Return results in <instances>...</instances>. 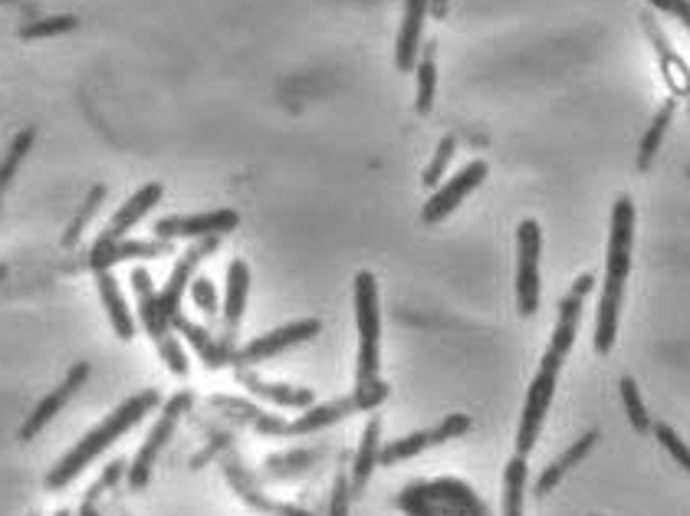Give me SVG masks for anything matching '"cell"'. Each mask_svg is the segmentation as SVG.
Returning <instances> with one entry per match:
<instances>
[{
  "label": "cell",
  "mask_w": 690,
  "mask_h": 516,
  "mask_svg": "<svg viewBox=\"0 0 690 516\" xmlns=\"http://www.w3.org/2000/svg\"><path fill=\"white\" fill-rule=\"evenodd\" d=\"M595 286V276L592 273H582L572 289L559 299V316H556V329H552V339H549V349L543 352V362L529 382V392H526V405H523V418H519V431H516V454H529L543 435V425H546V415H549V405L556 398V385H559V372L576 345V332H579V322H582V306H585V296L589 289Z\"/></svg>",
  "instance_id": "6da1fadb"
},
{
  "label": "cell",
  "mask_w": 690,
  "mask_h": 516,
  "mask_svg": "<svg viewBox=\"0 0 690 516\" xmlns=\"http://www.w3.org/2000/svg\"><path fill=\"white\" fill-rule=\"evenodd\" d=\"M632 251H635V205H632V198L622 195L612 208L609 251H605V286H602V303H599V316H595V352L599 355H609L618 339L625 283L632 273Z\"/></svg>",
  "instance_id": "7a4b0ae2"
},
{
  "label": "cell",
  "mask_w": 690,
  "mask_h": 516,
  "mask_svg": "<svg viewBox=\"0 0 690 516\" xmlns=\"http://www.w3.org/2000/svg\"><path fill=\"white\" fill-rule=\"evenodd\" d=\"M162 405V395L152 388V392H139V395H132V398H125L109 418H102L83 441H76L59 461H56V468L46 474V491H63V487H69L99 454H106L122 435H129L142 418H149L155 408Z\"/></svg>",
  "instance_id": "3957f363"
},
{
  "label": "cell",
  "mask_w": 690,
  "mask_h": 516,
  "mask_svg": "<svg viewBox=\"0 0 690 516\" xmlns=\"http://www.w3.org/2000/svg\"><path fill=\"white\" fill-rule=\"evenodd\" d=\"M355 329H359V362H355V388L375 385L382 372V299L379 279L362 270L352 283Z\"/></svg>",
  "instance_id": "277c9868"
},
{
  "label": "cell",
  "mask_w": 690,
  "mask_h": 516,
  "mask_svg": "<svg viewBox=\"0 0 690 516\" xmlns=\"http://www.w3.org/2000/svg\"><path fill=\"white\" fill-rule=\"evenodd\" d=\"M129 283H132V289H135V303H139V316H142V326H145V332L155 339V345H158V355L165 359V365L172 369V375H178V378H188V372H191V365H188V355H185L182 342L175 339V332H172V322H168V319H165V312H162V299H158V289L152 286V276H149V270L135 266V270H132V276H129Z\"/></svg>",
  "instance_id": "5b68a950"
},
{
  "label": "cell",
  "mask_w": 690,
  "mask_h": 516,
  "mask_svg": "<svg viewBox=\"0 0 690 516\" xmlns=\"http://www.w3.org/2000/svg\"><path fill=\"white\" fill-rule=\"evenodd\" d=\"M539 260H543V228L526 218L516 228V309L519 316L539 312Z\"/></svg>",
  "instance_id": "8992f818"
},
{
  "label": "cell",
  "mask_w": 690,
  "mask_h": 516,
  "mask_svg": "<svg viewBox=\"0 0 690 516\" xmlns=\"http://www.w3.org/2000/svg\"><path fill=\"white\" fill-rule=\"evenodd\" d=\"M188 408H191V392L175 395V398L162 408V418L155 421V428L149 431V438H145V444L139 448L135 461L129 464V487H132V491H142V487L152 481V468H155L158 454L165 451V444L172 441V435H175V428H178V421L185 418Z\"/></svg>",
  "instance_id": "52a82bcc"
},
{
  "label": "cell",
  "mask_w": 690,
  "mask_h": 516,
  "mask_svg": "<svg viewBox=\"0 0 690 516\" xmlns=\"http://www.w3.org/2000/svg\"><path fill=\"white\" fill-rule=\"evenodd\" d=\"M319 329H322L319 319H299V322L280 326V329H273V332H263V336H256V339H250L247 345L237 349L233 369H247V365H256V362H263V359H273V355H280V352H286V349H293V345H303V342L316 339Z\"/></svg>",
  "instance_id": "ba28073f"
},
{
  "label": "cell",
  "mask_w": 690,
  "mask_h": 516,
  "mask_svg": "<svg viewBox=\"0 0 690 516\" xmlns=\"http://www.w3.org/2000/svg\"><path fill=\"white\" fill-rule=\"evenodd\" d=\"M240 224V215L230 208L218 211H201V215H185V218H162L155 224L158 241H211L224 238Z\"/></svg>",
  "instance_id": "9c48e42d"
},
{
  "label": "cell",
  "mask_w": 690,
  "mask_h": 516,
  "mask_svg": "<svg viewBox=\"0 0 690 516\" xmlns=\"http://www.w3.org/2000/svg\"><path fill=\"white\" fill-rule=\"evenodd\" d=\"M486 172H490L486 162H467L454 178H448V182L438 185V191H435V195L428 198V205L421 208V221H425V224H438V221L451 218L460 205L467 201V195H473V191L483 185Z\"/></svg>",
  "instance_id": "30bf717a"
},
{
  "label": "cell",
  "mask_w": 690,
  "mask_h": 516,
  "mask_svg": "<svg viewBox=\"0 0 690 516\" xmlns=\"http://www.w3.org/2000/svg\"><path fill=\"white\" fill-rule=\"evenodd\" d=\"M467 431H470V418H467V415H448L438 428L415 431V435H408V438H398V441H392V444H382L379 464L392 468V464H398V461H408V458H415V454H421V451H428V448H438V444H445V441H451V438H460V435H467Z\"/></svg>",
  "instance_id": "8fae6325"
},
{
  "label": "cell",
  "mask_w": 690,
  "mask_h": 516,
  "mask_svg": "<svg viewBox=\"0 0 690 516\" xmlns=\"http://www.w3.org/2000/svg\"><path fill=\"white\" fill-rule=\"evenodd\" d=\"M221 244V238H211V241H195V248H188L182 260L175 263V270H172V276H168V283L158 289V299H162V312H165V319L168 322H175L178 316H182V299H185V289L191 286V276H195V270H198V263L208 257V254H215V248Z\"/></svg>",
  "instance_id": "7c38bea8"
},
{
  "label": "cell",
  "mask_w": 690,
  "mask_h": 516,
  "mask_svg": "<svg viewBox=\"0 0 690 516\" xmlns=\"http://www.w3.org/2000/svg\"><path fill=\"white\" fill-rule=\"evenodd\" d=\"M86 378H89V362H76V365L66 372V378H63V382H59V385H56V388H53V392H50V395H46L36 408H33V415L23 421V428H20V441H33V438H36V435H40V431H43V428H46V425H50V421H53V418L66 408V402H69V398L83 388V382H86Z\"/></svg>",
  "instance_id": "4fadbf2b"
},
{
  "label": "cell",
  "mask_w": 690,
  "mask_h": 516,
  "mask_svg": "<svg viewBox=\"0 0 690 516\" xmlns=\"http://www.w3.org/2000/svg\"><path fill=\"white\" fill-rule=\"evenodd\" d=\"M162 195H165V188L158 185V182H149V185H142L119 211H116V218L109 221V228H106V234L96 241V248H112V244H119V241H125V234L142 221V218H149L152 215V208L162 201Z\"/></svg>",
  "instance_id": "5bb4252c"
},
{
  "label": "cell",
  "mask_w": 690,
  "mask_h": 516,
  "mask_svg": "<svg viewBox=\"0 0 690 516\" xmlns=\"http://www.w3.org/2000/svg\"><path fill=\"white\" fill-rule=\"evenodd\" d=\"M247 296H250V266L247 260H230L228 266V293L221 306V339L237 345V329L247 312Z\"/></svg>",
  "instance_id": "9a60e30c"
},
{
  "label": "cell",
  "mask_w": 690,
  "mask_h": 516,
  "mask_svg": "<svg viewBox=\"0 0 690 516\" xmlns=\"http://www.w3.org/2000/svg\"><path fill=\"white\" fill-rule=\"evenodd\" d=\"M425 20H428V0H405V17H402V30L395 40V66L402 73H412L418 66Z\"/></svg>",
  "instance_id": "2e32d148"
},
{
  "label": "cell",
  "mask_w": 690,
  "mask_h": 516,
  "mask_svg": "<svg viewBox=\"0 0 690 516\" xmlns=\"http://www.w3.org/2000/svg\"><path fill=\"white\" fill-rule=\"evenodd\" d=\"M96 286H99V299H102V306H106V312H109L112 332H116L122 342H129V339L135 336V316H132V309H129V303H125V293H122L116 273H112V270H96Z\"/></svg>",
  "instance_id": "e0dca14e"
},
{
  "label": "cell",
  "mask_w": 690,
  "mask_h": 516,
  "mask_svg": "<svg viewBox=\"0 0 690 516\" xmlns=\"http://www.w3.org/2000/svg\"><path fill=\"white\" fill-rule=\"evenodd\" d=\"M599 444V431L592 428V431H585L576 444H569L539 477H536V497H549L559 484H562V477L572 471V468H579L589 454H592V448Z\"/></svg>",
  "instance_id": "ac0fdd59"
},
{
  "label": "cell",
  "mask_w": 690,
  "mask_h": 516,
  "mask_svg": "<svg viewBox=\"0 0 690 516\" xmlns=\"http://www.w3.org/2000/svg\"><path fill=\"white\" fill-rule=\"evenodd\" d=\"M172 329H178L191 345H195V352L205 359V365L208 369H224V365H233V355H237V345L233 342H224V339H215L205 326H198V322H191V319H185V316H178L175 322H172Z\"/></svg>",
  "instance_id": "d6986e66"
},
{
  "label": "cell",
  "mask_w": 690,
  "mask_h": 516,
  "mask_svg": "<svg viewBox=\"0 0 690 516\" xmlns=\"http://www.w3.org/2000/svg\"><path fill=\"white\" fill-rule=\"evenodd\" d=\"M379 454H382V418H369V425L362 431V441H359V451L352 458V481H349L352 497H359L369 487V481L379 468Z\"/></svg>",
  "instance_id": "ffe728a7"
},
{
  "label": "cell",
  "mask_w": 690,
  "mask_h": 516,
  "mask_svg": "<svg viewBox=\"0 0 690 516\" xmlns=\"http://www.w3.org/2000/svg\"><path fill=\"white\" fill-rule=\"evenodd\" d=\"M237 378L247 392H253L256 398H266L273 405H283V408H313L316 395L309 388H293V385H273V382H263L243 369H237Z\"/></svg>",
  "instance_id": "44dd1931"
},
{
  "label": "cell",
  "mask_w": 690,
  "mask_h": 516,
  "mask_svg": "<svg viewBox=\"0 0 690 516\" xmlns=\"http://www.w3.org/2000/svg\"><path fill=\"white\" fill-rule=\"evenodd\" d=\"M168 251H172V241H119L112 248H92L89 266L92 270H109L122 260L158 257V254H168Z\"/></svg>",
  "instance_id": "7402d4cb"
},
{
  "label": "cell",
  "mask_w": 690,
  "mask_h": 516,
  "mask_svg": "<svg viewBox=\"0 0 690 516\" xmlns=\"http://www.w3.org/2000/svg\"><path fill=\"white\" fill-rule=\"evenodd\" d=\"M642 26H645V33L651 36V43L658 46V56H661V66H665V79L671 83V89L675 92H690V69L675 56V50H671V43H668V36L658 30V23H655V17L651 13H642Z\"/></svg>",
  "instance_id": "603a6c76"
},
{
  "label": "cell",
  "mask_w": 690,
  "mask_h": 516,
  "mask_svg": "<svg viewBox=\"0 0 690 516\" xmlns=\"http://www.w3.org/2000/svg\"><path fill=\"white\" fill-rule=\"evenodd\" d=\"M526 484H529V464L523 454H513L503 468V516H523Z\"/></svg>",
  "instance_id": "cb8c5ba5"
},
{
  "label": "cell",
  "mask_w": 690,
  "mask_h": 516,
  "mask_svg": "<svg viewBox=\"0 0 690 516\" xmlns=\"http://www.w3.org/2000/svg\"><path fill=\"white\" fill-rule=\"evenodd\" d=\"M415 73H418L415 109H418V116H428L435 109V96H438V43L421 46V59H418Z\"/></svg>",
  "instance_id": "d4e9b609"
},
{
  "label": "cell",
  "mask_w": 690,
  "mask_h": 516,
  "mask_svg": "<svg viewBox=\"0 0 690 516\" xmlns=\"http://www.w3.org/2000/svg\"><path fill=\"white\" fill-rule=\"evenodd\" d=\"M675 109H678V102L668 99V102L655 112V119H651V125H648V132H645V139H642V149H638V172H648L651 162H655V155L661 152V142H665V135H668V129H671V119H675Z\"/></svg>",
  "instance_id": "484cf974"
},
{
  "label": "cell",
  "mask_w": 690,
  "mask_h": 516,
  "mask_svg": "<svg viewBox=\"0 0 690 516\" xmlns=\"http://www.w3.org/2000/svg\"><path fill=\"white\" fill-rule=\"evenodd\" d=\"M33 139H36V129H33V125H26V129H20V132H17V139L10 142L7 158H3V165H0V191L13 182L17 168L23 165V158H26V155H30V149H33Z\"/></svg>",
  "instance_id": "4316f807"
},
{
  "label": "cell",
  "mask_w": 690,
  "mask_h": 516,
  "mask_svg": "<svg viewBox=\"0 0 690 516\" xmlns=\"http://www.w3.org/2000/svg\"><path fill=\"white\" fill-rule=\"evenodd\" d=\"M618 392H622L625 415H628L632 428L645 435V431L651 428V418H648V408H645V402H642V388H638V382H635L632 375H625V378L618 382Z\"/></svg>",
  "instance_id": "83f0119b"
},
{
  "label": "cell",
  "mask_w": 690,
  "mask_h": 516,
  "mask_svg": "<svg viewBox=\"0 0 690 516\" xmlns=\"http://www.w3.org/2000/svg\"><path fill=\"white\" fill-rule=\"evenodd\" d=\"M454 152H458V139H454V135L441 139V145H438V152H435L431 165H428V168H425V175H421V185H425V188H438V185L445 182V172H448V165H451Z\"/></svg>",
  "instance_id": "f1b7e54d"
},
{
  "label": "cell",
  "mask_w": 690,
  "mask_h": 516,
  "mask_svg": "<svg viewBox=\"0 0 690 516\" xmlns=\"http://www.w3.org/2000/svg\"><path fill=\"white\" fill-rule=\"evenodd\" d=\"M76 17L69 13H59V17H46V20H33V23H23L20 26V36L23 40H40V36H56V33H69L76 30Z\"/></svg>",
  "instance_id": "f546056e"
},
{
  "label": "cell",
  "mask_w": 690,
  "mask_h": 516,
  "mask_svg": "<svg viewBox=\"0 0 690 516\" xmlns=\"http://www.w3.org/2000/svg\"><path fill=\"white\" fill-rule=\"evenodd\" d=\"M655 438H658V444L690 474V444H684V438L671 425H655Z\"/></svg>",
  "instance_id": "4dcf8cb0"
},
{
  "label": "cell",
  "mask_w": 690,
  "mask_h": 516,
  "mask_svg": "<svg viewBox=\"0 0 690 516\" xmlns=\"http://www.w3.org/2000/svg\"><path fill=\"white\" fill-rule=\"evenodd\" d=\"M102 198H106V188H102V185H96V188L89 191V198H86L83 211L76 215V221L69 224V231H66V238H63V244H66V248H73V244L79 241V231H83V228L89 224V218L96 215V208L102 205Z\"/></svg>",
  "instance_id": "1f68e13d"
},
{
  "label": "cell",
  "mask_w": 690,
  "mask_h": 516,
  "mask_svg": "<svg viewBox=\"0 0 690 516\" xmlns=\"http://www.w3.org/2000/svg\"><path fill=\"white\" fill-rule=\"evenodd\" d=\"M191 296H195V306L205 312V316H218L221 312V303H218V289H215V283L208 279V276H198V279H191Z\"/></svg>",
  "instance_id": "d6a6232c"
},
{
  "label": "cell",
  "mask_w": 690,
  "mask_h": 516,
  "mask_svg": "<svg viewBox=\"0 0 690 516\" xmlns=\"http://www.w3.org/2000/svg\"><path fill=\"white\" fill-rule=\"evenodd\" d=\"M349 504H352V484L346 474H339L332 487V501H329V516H349Z\"/></svg>",
  "instance_id": "836d02e7"
},
{
  "label": "cell",
  "mask_w": 690,
  "mask_h": 516,
  "mask_svg": "<svg viewBox=\"0 0 690 516\" xmlns=\"http://www.w3.org/2000/svg\"><path fill=\"white\" fill-rule=\"evenodd\" d=\"M651 7H658L661 13H671V17H678L684 26L690 30V0H648Z\"/></svg>",
  "instance_id": "e575fe53"
},
{
  "label": "cell",
  "mask_w": 690,
  "mask_h": 516,
  "mask_svg": "<svg viewBox=\"0 0 690 516\" xmlns=\"http://www.w3.org/2000/svg\"><path fill=\"white\" fill-rule=\"evenodd\" d=\"M122 468H125V461H116V464H112V468L106 471V477H102V481H99V484H96V487L89 491V497H86V501H96V497H99V494H102V491H106V487H109L112 481H119Z\"/></svg>",
  "instance_id": "d590c367"
},
{
  "label": "cell",
  "mask_w": 690,
  "mask_h": 516,
  "mask_svg": "<svg viewBox=\"0 0 690 516\" xmlns=\"http://www.w3.org/2000/svg\"><path fill=\"white\" fill-rule=\"evenodd\" d=\"M79 516H102V514L96 510V504H92V501H86V504L79 507Z\"/></svg>",
  "instance_id": "8d00e7d4"
},
{
  "label": "cell",
  "mask_w": 690,
  "mask_h": 516,
  "mask_svg": "<svg viewBox=\"0 0 690 516\" xmlns=\"http://www.w3.org/2000/svg\"><path fill=\"white\" fill-rule=\"evenodd\" d=\"M56 516H73V514H69V510H59V514H56Z\"/></svg>",
  "instance_id": "74e56055"
},
{
  "label": "cell",
  "mask_w": 690,
  "mask_h": 516,
  "mask_svg": "<svg viewBox=\"0 0 690 516\" xmlns=\"http://www.w3.org/2000/svg\"><path fill=\"white\" fill-rule=\"evenodd\" d=\"M3 273H7V270H3V266H0V279H3Z\"/></svg>",
  "instance_id": "f35d334b"
},
{
  "label": "cell",
  "mask_w": 690,
  "mask_h": 516,
  "mask_svg": "<svg viewBox=\"0 0 690 516\" xmlns=\"http://www.w3.org/2000/svg\"><path fill=\"white\" fill-rule=\"evenodd\" d=\"M592 516H599V514H592Z\"/></svg>",
  "instance_id": "ab89813d"
}]
</instances>
